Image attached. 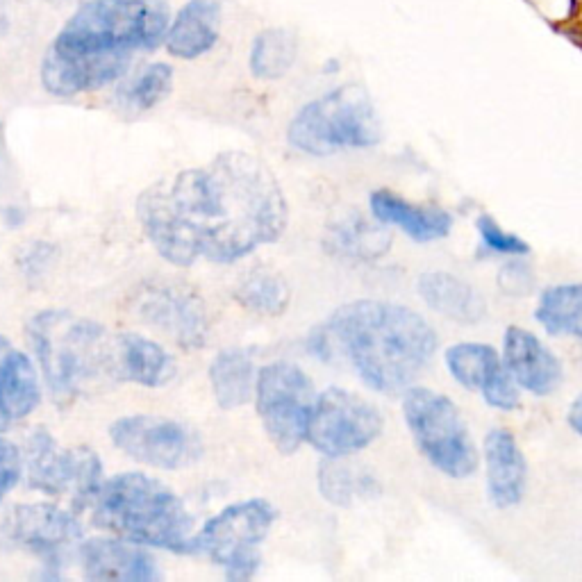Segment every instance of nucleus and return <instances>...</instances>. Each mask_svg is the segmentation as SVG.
<instances>
[{"instance_id": "obj_1", "label": "nucleus", "mask_w": 582, "mask_h": 582, "mask_svg": "<svg viewBox=\"0 0 582 582\" xmlns=\"http://www.w3.org/2000/svg\"><path fill=\"white\" fill-rule=\"evenodd\" d=\"M135 214L155 253L180 269L244 260L276 244L289 223L276 173L244 151H226L153 182L139 194Z\"/></svg>"}, {"instance_id": "obj_2", "label": "nucleus", "mask_w": 582, "mask_h": 582, "mask_svg": "<svg viewBox=\"0 0 582 582\" xmlns=\"http://www.w3.org/2000/svg\"><path fill=\"white\" fill-rule=\"evenodd\" d=\"M321 357H344L367 387L380 394H403L437 353L430 323L410 307L389 301H353L314 332Z\"/></svg>"}, {"instance_id": "obj_3", "label": "nucleus", "mask_w": 582, "mask_h": 582, "mask_svg": "<svg viewBox=\"0 0 582 582\" xmlns=\"http://www.w3.org/2000/svg\"><path fill=\"white\" fill-rule=\"evenodd\" d=\"M26 335L53 401L64 407L105 382H121L116 335L71 310L51 307L28 321Z\"/></svg>"}, {"instance_id": "obj_4", "label": "nucleus", "mask_w": 582, "mask_h": 582, "mask_svg": "<svg viewBox=\"0 0 582 582\" xmlns=\"http://www.w3.org/2000/svg\"><path fill=\"white\" fill-rule=\"evenodd\" d=\"M91 521L139 546L194 553V519L182 498L162 480L126 471L103 480L91 501Z\"/></svg>"}, {"instance_id": "obj_5", "label": "nucleus", "mask_w": 582, "mask_h": 582, "mask_svg": "<svg viewBox=\"0 0 582 582\" xmlns=\"http://www.w3.org/2000/svg\"><path fill=\"white\" fill-rule=\"evenodd\" d=\"M171 12L164 0H87L53 48L64 53H132L164 44Z\"/></svg>"}, {"instance_id": "obj_6", "label": "nucleus", "mask_w": 582, "mask_h": 582, "mask_svg": "<svg viewBox=\"0 0 582 582\" xmlns=\"http://www.w3.org/2000/svg\"><path fill=\"white\" fill-rule=\"evenodd\" d=\"M382 126L367 91L344 85L296 112L287 128V141L298 153L328 157L376 146Z\"/></svg>"}, {"instance_id": "obj_7", "label": "nucleus", "mask_w": 582, "mask_h": 582, "mask_svg": "<svg viewBox=\"0 0 582 582\" xmlns=\"http://www.w3.org/2000/svg\"><path fill=\"white\" fill-rule=\"evenodd\" d=\"M403 414L414 444L437 471L455 480L478 471L476 444L451 398L435 389L412 385L403 392Z\"/></svg>"}, {"instance_id": "obj_8", "label": "nucleus", "mask_w": 582, "mask_h": 582, "mask_svg": "<svg viewBox=\"0 0 582 582\" xmlns=\"http://www.w3.org/2000/svg\"><path fill=\"white\" fill-rule=\"evenodd\" d=\"M276 519V505L264 498L232 503L196 532L194 553L210 557L228 578H251L260 567V546Z\"/></svg>"}, {"instance_id": "obj_9", "label": "nucleus", "mask_w": 582, "mask_h": 582, "mask_svg": "<svg viewBox=\"0 0 582 582\" xmlns=\"http://www.w3.org/2000/svg\"><path fill=\"white\" fill-rule=\"evenodd\" d=\"M317 389L312 378L291 362H271L257 371L255 407L271 444L294 455L307 442Z\"/></svg>"}, {"instance_id": "obj_10", "label": "nucleus", "mask_w": 582, "mask_h": 582, "mask_svg": "<svg viewBox=\"0 0 582 582\" xmlns=\"http://www.w3.org/2000/svg\"><path fill=\"white\" fill-rule=\"evenodd\" d=\"M23 476L30 489L69 498L73 510L80 512L103 485V462L91 448H62L51 432L37 428L23 451Z\"/></svg>"}, {"instance_id": "obj_11", "label": "nucleus", "mask_w": 582, "mask_h": 582, "mask_svg": "<svg viewBox=\"0 0 582 582\" xmlns=\"http://www.w3.org/2000/svg\"><path fill=\"white\" fill-rule=\"evenodd\" d=\"M385 419L367 398L342 387H330L317 396L307 444L323 457H348L371 446L382 435Z\"/></svg>"}, {"instance_id": "obj_12", "label": "nucleus", "mask_w": 582, "mask_h": 582, "mask_svg": "<svg viewBox=\"0 0 582 582\" xmlns=\"http://www.w3.org/2000/svg\"><path fill=\"white\" fill-rule=\"evenodd\" d=\"M110 439L130 460L162 471L185 469L203 453L201 437L185 423L146 414L116 419L110 426Z\"/></svg>"}, {"instance_id": "obj_13", "label": "nucleus", "mask_w": 582, "mask_h": 582, "mask_svg": "<svg viewBox=\"0 0 582 582\" xmlns=\"http://www.w3.org/2000/svg\"><path fill=\"white\" fill-rule=\"evenodd\" d=\"M135 314L185 351L203 348L210 335L201 296L178 282H148L141 287L135 296Z\"/></svg>"}, {"instance_id": "obj_14", "label": "nucleus", "mask_w": 582, "mask_h": 582, "mask_svg": "<svg viewBox=\"0 0 582 582\" xmlns=\"http://www.w3.org/2000/svg\"><path fill=\"white\" fill-rule=\"evenodd\" d=\"M132 53H64L48 48L41 62V85L48 94L73 98L126 76Z\"/></svg>"}, {"instance_id": "obj_15", "label": "nucleus", "mask_w": 582, "mask_h": 582, "mask_svg": "<svg viewBox=\"0 0 582 582\" xmlns=\"http://www.w3.org/2000/svg\"><path fill=\"white\" fill-rule=\"evenodd\" d=\"M446 369L464 389L480 392L496 410H517L521 387L507 371L503 357L487 344H455L444 355Z\"/></svg>"}, {"instance_id": "obj_16", "label": "nucleus", "mask_w": 582, "mask_h": 582, "mask_svg": "<svg viewBox=\"0 0 582 582\" xmlns=\"http://www.w3.org/2000/svg\"><path fill=\"white\" fill-rule=\"evenodd\" d=\"M503 362L514 382L535 396H551L562 387L564 369L557 355L535 332L510 326L503 335Z\"/></svg>"}, {"instance_id": "obj_17", "label": "nucleus", "mask_w": 582, "mask_h": 582, "mask_svg": "<svg viewBox=\"0 0 582 582\" xmlns=\"http://www.w3.org/2000/svg\"><path fill=\"white\" fill-rule=\"evenodd\" d=\"M12 537L35 553H57L80 542L82 526L76 510L53 503L16 505L10 517Z\"/></svg>"}, {"instance_id": "obj_18", "label": "nucleus", "mask_w": 582, "mask_h": 582, "mask_svg": "<svg viewBox=\"0 0 582 582\" xmlns=\"http://www.w3.org/2000/svg\"><path fill=\"white\" fill-rule=\"evenodd\" d=\"M80 560L87 580L153 582L160 578L157 562L144 548L114 535L82 542Z\"/></svg>"}, {"instance_id": "obj_19", "label": "nucleus", "mask_w": 582, "mask_h": 582, "mask_svg": "<svg viewBox=\"0 0 582 582\" xmlns=\"http://www.w3.org/2000/svg\"><path fill=\"white\" fill-rule=\"evenodd\" d=\"M487 494L498 510L523 501L528 489V464L510 430L494 428L485 437Z\"/></svg>"}, {"instance_id": "obj_20", "label": "nucleus", "mask_w": 582, "mask_h": 582, "mask_svg": "<svg viewBox=\"0 0 582 582\" xmlns=\"http://www.w3.org/2000/svg\"><path fill=\"white\" fill-rule=\"evenodd\" d=\"M371 214L380 223L401 228L407 237L421 244L444 239L453 228V216L435 205H414L394 191L378 189L369 198Z\"/></svg>"}, {"instance_id": "obj_21", "label": "nucleus", "mask_w": 582, "mask_h": 582, "mask_svg": "<svg viewBox=\"0 0 582 582\" xmlns=\"http://www.w3.org/2000/svg\"><path fill=\"white\" fill-rule=\"evenodd\" d=\"M221 30V5L214 0H191L176 14L164 46L173 57L196 60L212 51Z\"/></svg>"}, {"instance_id": "obj_22", "label": "nucleus", "mask_w": 582, "mask_h": 582, "mask_svg": "<svg viewBox=\"0 0 582 582\" xmlns=\"http://www.w3.org/2000/svg\"><path fill=\"white\" fill-rule=\"evenodd\" d=\"M41 403V385L30 357L14 348L0 364V432L28 419Z\"/></svg>"}, {"instance_id": "obj_23", "label": "nucleus", "mask_w": 582, "mask_h": 582, "mask_svg": "<svg viewBox=\"0 0 582 582\" xmlns=\"http://www.w3.org/2000/svg\"><path fill=\"white\" fill-rule=\"evenodd\" d=\"M116 353H119L121 382L155 389L164 387L176 376V362L164 348L139 332H121L116 335Z\"/></svg>"}, {"instance_id": "obj_24", "label": "nucleus", "mask_w": 582, "mask_h": 582, "mask_svg": "<svg viewBox=\"0 0 582 582\" xmlns=\"http://www.w3.org/2000/svg\"><path fill=\"white\" fill-rule=\"evenodd\" d=\"M419 294L428 307L453 321L478 323L487 314V303L480 291L446 271L423 273L419 278Z\"/></svg>"}, {"instance_id": "obj_25", "label": "nucleus", "mask_w": 582, "mask_h": 582, "mask_svg": "<svg viewBox=\"0 0 582 582\" xmlns=\"http://www.w3.org/2000/svg\"><path fill=\"white\" fill-rule=\"evenodd\" d=\"M210 385L221 410H237L255 398L257 369L244 348H226L210 364Z\"/></svg>"}, {"instance_id": "obj_26", "label": "nucleus", "mask_w": 582, "mask_h": 582, "mask_svg": "<svg viewBox=\"0 0 582 582\" xmlns=\"http://www.w3.org/2000/svg\"><path fill=\"white\" fill-rule=\"evenodd\" d=\"M537 321L553 337H576L582 339V285L569 282V285L548 287L539 296Z\"/></svg>"}, {"instance_id": "obj_27", "label": "nucleus", "mask_w": 582, "mask_h": 582, "mask_svg": "<svg viewBox=\"0 0 582 582\" xmlns=\"http://www.w3.org/2000/svg\"><path fill=\"white\" fill-rule=\"evenodd\" d=\"M235 301L262 317H280L289 307L291 287L276 271L253 269L235 287Z\"/></svg>"}, {"instance_id": "obj_28", "label": "nucleus", "mask_w": 582, "mask_h": 582, "mask_svg": "<svg viewBox=\"0 0 582 582\" xmlns=\"http://www.w3.org/2000/svg\"><path fill=\"white\" fill-rule=\"evenodd\" d=\"M173 89V69L164 62H153L123 82L116 91V101L126 112L141 114L160 105Z\"/></svg>"}, {"instance_id": "obj_29", "label": "nucleus", "mask_w": 582, "mask_h": 582, "mask_svg": "<svg viewBox=\"0 0 582 582\" xmlns=\"http://www.w3.org/2000/svg\"><path fill=\"white\" fill-rule=\"evenodd\" d=\"M296 35L285 28H269L257 35L251 51V71L260 80H278L287 76L296 60Z\"/></svg>"}, {"instance_id": "obj_30", "label": "nucleus", "mask_w": 582, "mask_h": 582, "mask_svg": "<svg viewBox=\"0 0 582 582\" xmlns=\"http://www.w3.org/2000/svg\"><path fill=\"white\" fill-rule=\"evenodd\" d=\"M319 489L332 505H351L357 496L378 489L369 473L351 467L344 457H326L319 467Z\"/></svg>"}, {"instance_id": "obj_31", "label": "nucleus", "mask_w": 582, "mask_h": 582, "mask_svg": "<svg viewBox=\"0 0 582 582\" xmlns=\"http://www.w3.org/2000/svg\"><path fill=\"white\" fill-rule=\"evenodd\" d=\"M478 232L482 244L489 253L496 255H507V257H521L530 253V246L521 237L512 235V232H505L492 216H480L478 219Z\"/></svg>"}, {"instance_id": "obj_32", "label": "nucleus", "mask_w": 582, "mask_h": 582, "mask_svg": "<svg viewBox=\"0 0 582 582\" xmlns=\"http://www.w3.org/2000/svg\"><path fill=\"white\" fill-rule=\"evenodd\" d=\"M23 476V451L10 439L0 437V503Z\"/></svg>"}, {"instance_id": "obj_33", "label": "nucleus", "mask_w": 582, "mask_h": 582, "mask_svg": "<svg viewBox=\"0 0 582 582\" xmlns=\"http://www.w3.org/2000/svg\"><path fill=\"white\" fill-rule=\"evenodd\" d=\"M567 421L573 432H578L582 437V394L576 398V401L571 403L569 407V414H567Z\"/></svg>"}, {"instance_id": "obj_34", "label": "nucleus", "mask_w": 582, "mask_h": 582, "mask_svg": "<svg viewBox=\"0 0 582 582\" xmlns=\"http://www.w3.org/2000/svg\"><path fill=\"white\" fill-rule=\"evenodd\" d=\"M14 351V346H12V342L7 337H3L0 335V364H3V360L7 355H10Z\"/></svg>"}, {"instance_id": "obj_35", "label": "nucleus", "mask_w": 582, "mask_h": 582, "mask_svg": "<svg viewBox=\"0 0 582 582\" xmlns=\"http://www.w3.org/2000/svg\"><path fill=\"white\" fill-rule=\"evenodd\" d=\"M10 26V21H7V0H0V35Z\"/></svg>"}]
</instances>
